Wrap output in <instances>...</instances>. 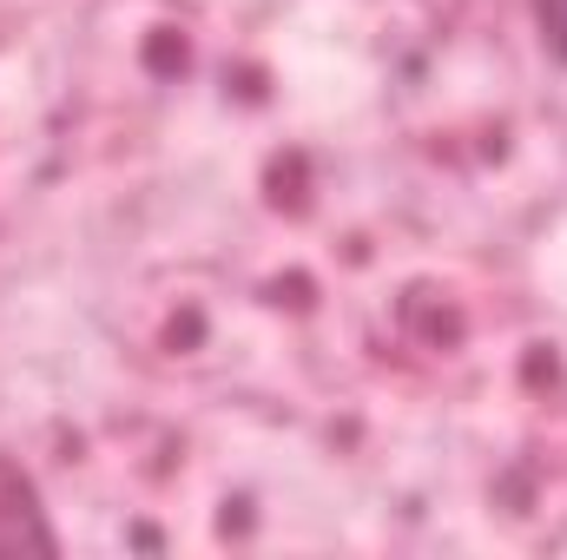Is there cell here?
<instances>
[{
  "instance_id": "obj_1",
  "label": "cell",
  "mask_w": 567,
  "mask_h": 560,
  "mask_svg": "<svg viewBox=\"0 0 567 560\" xmlns=\"http://www.w3.org/2000/svg\"><path fill=\"white\" fill-rule=\"evenodd\" d=\"M535 20H542V40L555 46V60L567 66V0H535Z\"/></svg>"
}]
</instances>
